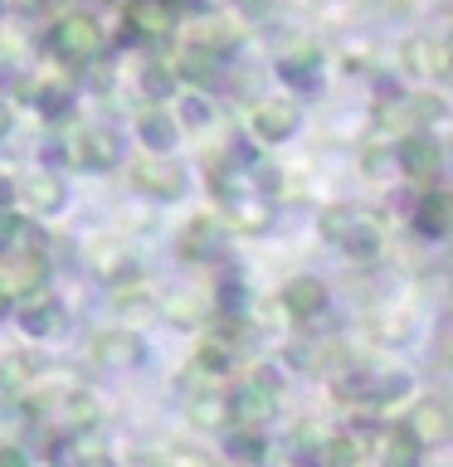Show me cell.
Returning <instances> with one entry per match:
<instances>
[{"mask_svg": "<svg viewBox=\"0 0 453 467\" xmlns=\"http://www.w3.org/2000/svg\"><path fill=\"white\" fill-rule=\"evenodd\" d=\"M0 467H25L20 458H10V452H0Z\"/></svg>", "mask_w": 453, "mask_h": 467, "instance_id": "cell-1", "label": "cell"}]
</instances>
